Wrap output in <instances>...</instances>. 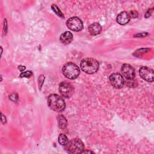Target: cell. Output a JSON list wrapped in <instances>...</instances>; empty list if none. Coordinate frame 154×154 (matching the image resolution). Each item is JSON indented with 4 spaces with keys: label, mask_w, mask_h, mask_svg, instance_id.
I'll return each mask as SVG.
<instances>
[{
    "label": "cell",
    "mask_w": 154,
    "mask_h": 154,
    "mask_svg": "<svg viewBox=\"0 0 154 154\" xmlns=\"http://www.w3.org/2000/svg\"><path fill=\"white\" fill-rule=\"evenodd\" d=\"M84 148V143L79 138H73L70 140L65 146L66 150L70 153H81Z\"/></svg>",
    "instance_id": "cell-4"
},
{
    "label": "cell",
    "mask_w": 154,
    "mask_h": 154,
    "mask_svg": "<svg viewBox=\"0 0 154 154\" xmlns=\"http://www.w3.org/2000/svg\"><path fill=\"white\" fill-rule=\"evenodd\" d=\"M51 8L53 10V11L56 13L57 15H58V16H60V17L61 18H64V15L63 14V13L61 11V10H60V8L55 5V4H53L52 6H51Z\"/></svg>",
    "instance_id": "cell-15"
},
{
    "label": "cell",
    "mask_w": 154,
    "mask_h": 154,
    "mask_svg": "<svg viewBox=\"0 0 154 154\" xmlns=\"http://www.w3.org/2000/svg\"><path fill=\"white\" fill-rule=\"evenodd\" d=\"M130 16L128 12H121L117 17V22L120 25H125L130 20Z\"/></svg>",
    "instance_id": "cell-10"
},
{
    "label": "cell",
    "mask_w": 154,
    "mask_h": 154,
    "mask_svg": "<svg viewBox=\"0 0 154 154\" xmlns=\"http://www.w3.org/2000/svg\"><path fill=\"white\" fill-rule=\"evenodd\" d=\"M59 91L61 96L66 98H69L73 95L74 90L73 86L70 83L63 81L59 85Z\"/></svg>",
    "instance_id": "cell-6"
},
{
    "label": "cell",
    "mask_w": 154,
    "mask_h": 154,
    "mask_svg": "<svg viewBox=\"0 0 154 154\" xmlns=\"http://www.w3.org/2000/svg\"><path fill=\"white\" fill-rule=\"evenodd\" d=\"M121 70L123 75L127 79L131 80L135 77V70L132 66L128 64H123L122 66Z\"/></svg>",
    "instance_id": "cell-9"
},
{
    "label": "cell",
    "mask_w": 154,
    "mask_h": 154,
    "mask_svg": "<svg viewBox=\"0 0 154 154\" xmlns=\"http://www.w3.org/2000/svg\"><path fill=\"white\" fill-rule=\"evenodd\" d=\"M129 14L130 17H137L138 16V13H137V12L135 11H131Z\"/></svg>",
    "instance_id": "cell-17"
},
{
    "label": "cell",
    "mask_w": 154,
    "mask_h": 154,
    "mask_svg": "<svg viewBox=\"0 0 154 154\" xmlns=\"http://www.w3.org/2000/svg\"><path fill=\"white\" fill-rule=\"evenodd\" d=\"M67 124V119L63 115H59L58 116V125L60 129H64Z\"/></svg>",
    "instance_id": "cell-13"
},
{
    "label": "cell",
    "mask_w": 154,
    "mask_h": 154,
    "mask_svg": "<svg viewBox=\"0 0 154 154\" xmlns=\"http://www.w3.org/2000/svg\"><path fill=\"white\" fill-rule=\"evenodd\" d=\"M58 140V143H60V144L61 146H66L67 145V143L69 142L67 136L64 134H60Z\"/></svg>",
    "instance_id": "cell-14"
},
{
    "label": "cell",
    "mask_w": 154,
    "mask_h": 154,
    "mask_svg": "<svg viewBox=\"0 0 154 154\" xmlns=\"http://www.w3.org/2000/svg\"><path fill=\"white\" fill-rule=\"evenodd\" d=\"M94 153V152H92V151H91V150H83L81 152V153Z\"/></svg>",
    "instance_id": "cell-20"
},
{
    "label": "cell",
    "mask_w": 154,
    "mask_h": 154,
    "mask_svg": "<svg viewBox=\"0 0 154 154\" xmlns=\"http://www.w3.org/2000/svg\"><path fill=\"white\" fill-rule=\"evenodd\" d=\"M62 72L63 75L68 79H75L79 75L80 70L77 65L72 62L66 63L63 68Z\"/></svg>",
    "instance_id": "cell-3"
},
{
    "label": "cell",
    "mask_w": 154,
    "mask_h": 154,
    "mask_svg": "<svg viewBox=\"0 0 154 154\" xmlns=\"http://www.w3.org/2000/svg\"><path fill=\"white\" fill-rule=\"evenodd\" d=\"M49 107L54 111L61 112L64 110L66 103L62 97L57 94H52L48 98Z\"/></svg>",
    "instance_id": "cell-1"
},
{
    "label": "cell",
    "mask_w": 154,
    "mask_h": 154,
    "mask_svg": "<svg viewBox=\"0 0 154 154\" xmlns=\"http://www.w3.org/2000/svg\"><path fill=\"white\" fill-rule=\"evenodd\" d=\"M66 25L69 29L76 32L79 31L83 28L82 22L77 17L69 18L66 22Z\"/></svg>",
    "instance_id": "cell-5"
},
{
    "label": "cell",
    "mask_w": 154,
    "mask_h": 154,
    "mask_svg": "<svg viewBox=\"0 0 154 154\" xmlns=\"http://www.w3.org/2000/svg\"><path fill=\"white\" fill-rule=\"evenodd\" d=\"M102 27L99 23L94 22L89 25L88 26V31L90 34L93 35H98L101 32Z\"/></svg>",
    "instance_id": "cell-11"
},
{
    "label": "cell",
    "mask_w": 154,
    "mask_h": 154,
    "mask_svg": "<svg viewBox=\"0 0 154 154\" xmlns=\"http://www.w3.org/2000/svg\"><path fill=\"white\" fill-rule=\"evenodd\" d=\"M60 42L64 44H69L73 40V35L70 31H66L61 34L60 37Z\"/></svg>",
    "instance_id": "cell-12"
},
{
    "label": "cell",
    "mask_w": 154,
    "mask_h": 154,
    "mask_svg": "<svg viewBox=\"0 0 154 154\" xmlns=\"http://www.w3.org/2000/svg\"><path fill=\"white\" fill-rule=\"evenodd\" d=\"M111 84L116 88H121L125 84V81L122 75L119 73H114L109 76Z\"/></svg>",
    "instance_id": "cell-7"
},
{
    "label": "cell",
    "mask_w": 154,
    "mask_h": 154,
    "mask_svg": "<svg viewBox=\"0 0 154 154\" xmlns=\"http://www.w3.org/2000/svg\"><path fill=\"white\" fill-rule=\"evenodd\" d=\"M32 73L31 71H26V72H24L20 73V78H23V77H26V78H29L32 75Z\"/></svg>",
    "instance_id": "cell-16"
},
{
    "label": "cell",
    "mask_w": 154,
    "mask_h": 154,
    "mask_svg": "<svg viewBox=\"0 0 154 154\" xmlns=\"http://www.w3.org/2000/svg\"><path fill=\"white\" fill-rule=\"evenodd\" d=\"M140 76L142 79L147 82H153V70L147 67L143 66L139 70Z\"/></svg>",
    "instance_id": "cell-8"
},
{
    "label": "cell",
    "mask_w": 154,
    "mask_h": 154,
    "mask_svg": "<svg viewBox=\"0 0 154 154\" xmlns=\"http://www.w3.org/2000/svg\"><path fill=\"white\" fill-rule=\"evenodd\" d=\"M98 61L93 58H86L82 60L80 64L81 70L88 74H93L96 73L99 69Z\"/></svg>",
    "instance_id": "cell-2"
},
{
    "label": "cell",
    "mask_w": 154,
    "mask_h": 154,
    "mask_svg": "<svg viewBox=\"0 0 154 154\" xmlns=\"http://www.w3.org/2000/svg\"><path fill=\"white\" fill-rule=\"evenodd\" d=\"M25 69H26V67H25V66H19L18 67V69H19V70H20V71H23V70H24Z\"/></svg>",
    "instance_id": "cell-18"
},
{
    "label": "cell",
    "mask_w": 154,
    "mask_h": 154,
    "mask_svg": "<svg viewBox=\"0 0 154 154\" xmlns=\"http://www.w3.org/2000/svg\"><path fill=\"white\" fill-rule=\"evenodd\" d=\"M1 120H2L3 123H5V122H6V119H5V116L3 114H2V116H1Z\"/></svg>",
    "instance_id": "cell-19"
}]
</instances>
